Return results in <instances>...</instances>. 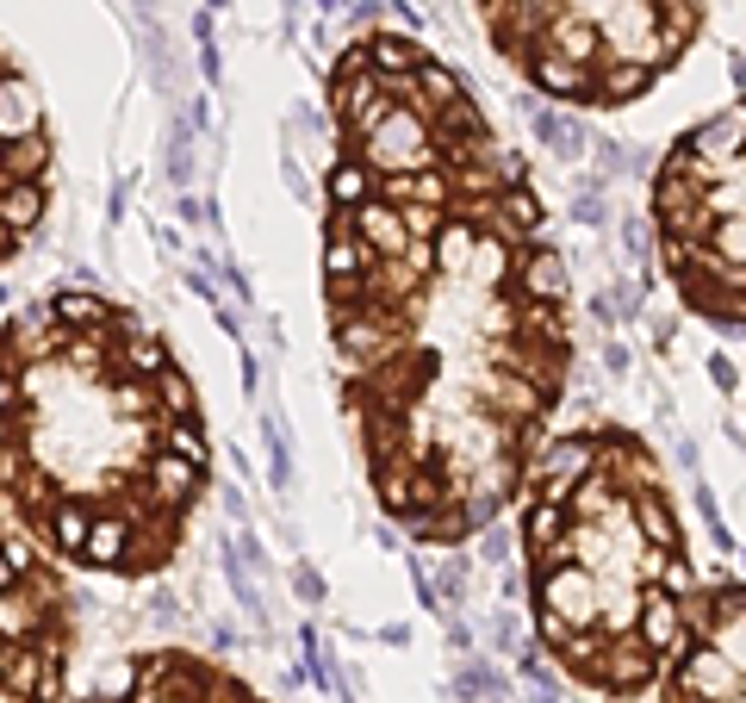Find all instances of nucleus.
<instances>
[{
    "instance_id": "obj_1",
    "label": "nucleus",
    "mask_w": 746,
    "mask_h": 703,
    "mask_svg": "<svg viewBox=\"0 0 746 703\" xmlns=\"http://www.w3.org/2000/svg\"><path fill=\"white\" fill-rule=\"evenodd\" d=\"M318 299L336 399L380 511L461 548L523 492L572 380L548 206L429 44L361 32L324 75Z\"/></svg>"
},
{
    "instance_id": "obj_2",
    "label": "nucleus",
    "mask_w": 746,
    "mask_h": 703,
    "mask_svg": "<svg viewBox=\"0 0 746 703\" xmlns=\"http://www.w3.org/2000/svg\"><path fill=\"white\" fill-rule=\"evenodd\" d=\"M206 480L193 374L143 312L56 287L0 324V511L50 560L100 579L162 573Z\"/></svg>"
},
{
    "instance_id": "obj_3",
    "label": "nucleus",
    "mask_w": 746,
    "mask_h": 703,
    "mask_svg": "<svg viewBox=\"0 0 746 703\" xmlns=\"http://www.w3.org/2000/svg\"><path fill=\"white\" fill-rule=\"evenodd\" d=\"M516 548L541 654L591 697H653L703 579L647 436L622 424L548 436L516 492Z\"/></svg>"
},
{
    "instance_id": "obj_4",
    "label": "nucleus",
    "mask_w": 746,
    "mask_h": 703,
    "mask_svg": "<svg viewBox=\"0 0 746 703\" xmlns=\"http://www.w3.org/2000/svg\"><path fill=\"white\" fill-rule=\"evenodd\" d=\"M485 44L541 100L616 112L691 56L709 0H473Z\"/></svg>"
},
{
    "instance_id": "obj_5",
    "label": "nucleus",
    "mask_w": 746,
    "mask_h": 703,
    "mask_svg": "<svg viewBox=\"0 0 746 703\" xmlns=\"http://www.w3.org/2000/svg\"><path fill=\"white\" fill-rule=\"evenodd\" d=\"M647 212L678 305L703 324L746 330V100L672 137Z\"/></svg>"
},
{
    "instance_id": "obj_6",
    "label": "nucleus",
    "mask_w": 746,
    "mask_h": 703,
    "mask_svg": "<svg viewBox=\"0 0 746 703\" xmlns=\"http://www.w3.org/2000/svg\"><path fill=\"white\" fill-rule=\"evenodd\" d=\"M75 635L63 560H50L0 511V703H63Z\"/></svg>"
},
{
    "instance_id": "obj_7",
    "label": "nucleus",
    "mask_w": 746,
    "mask_h": 703,
    "mask_svg": "<svg viewBox=\"0 0 746 703\" xmlns=\"http://www.w3.org/2000/svg\"><path fill=\"white\" fill-rule=\"evenodd\" d=\"M56 150L38 81L0 50V268H7L50 212Z\"/></svg>"
},
{
    "instance_id": "obj_8",
    "label": "nucleus",
    "mask_w": 746,
    "mask_h": 703,
    "mask_svg": "<svg viewBox=\"0 0 746 703\" xmlns=\"http://www.w3.org/2000/svg\"><path fill=\"white\" fill-rule=\"evenodd\" d=\"M659 703H746V579L697 585Z\"/></svg>"
},
{
    "instance_id": "obj_9",
    "label": "nucleus",
    "mask_w": 746,
    "mask_h": 703,
    "mask_svg": "<svg viewBox=\"0 0 746 703\" xmlns=\"http://www.w3.org/2000/svg\"><path fill=\"white\" fill-rule=\"evenodd\" d=\"M81 703H268V697L193 648H150L119 672H106Z\"/></svg>"
}]
</instances>
